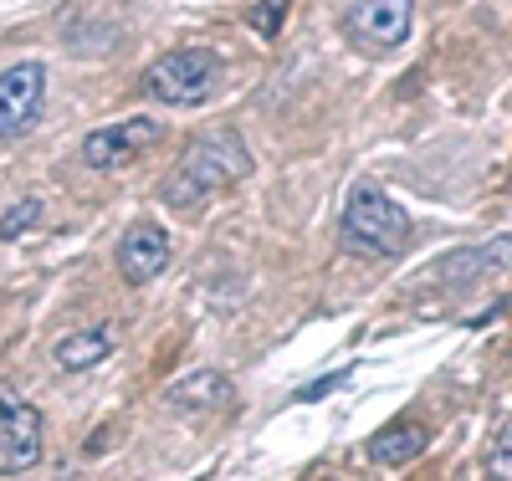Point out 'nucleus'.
<instances>
[{"label":"nucleus","mask_w":512,"mask_h":481,"mask_svg":"<svg viewBox=\"0 0 512 481\" xmlns=\"http://www.w3.org/2000/svg\"><path fill=\"white\" fill-rule=\"evenodd\" d=\"M313 481H338V476H333V471H318V476H313Z\"/></svg>","instance_id":"17"},{"label":"nucleus","mask_w":512,"mask_h":481,"mask_svg":"<svg viewBox=\"0 0 512 481\" xmlns=\"http://www.w3.org/2000/svg\"><path fill=\"white\" fill-rule=\"evenodd\" d=\"M236 400V384L221 374V369H195L185 379H175L164 389V410L169 415H210Z\"/></svg>","instance_id":"10"},{"label":"nucleus","mask_w":512,"mask_h":481,"mask_svg":"<svg viewBox=\"0 0 512 481\" xmlns=\"http://www.w3.org/2000/svg\"><path fill=\"white\" fill-rule=\"evenodd\" d=\"M287 11H292V0H262V6H251L246 11V26L256 31V36H282V21H287Z\"/></svg>","instance_id":"14"},{"label":"nucleus","mask_w":512,"mask_h":481,"mask_svg":"<svg viewBox=\"0 0 512 481\" xmlns=\"http://www.w3.org/2000/svg\"><path fill=\"white\" fill-rule=\"evenodd\" d=\"M41 461V410L21 389L0 384V471L21 476Z\"/></svg>","instance_id":"5"},{"label":"nucleus","mask_w":512,"mask_h":481,"mask_svg":"<svg viewBox=\"0 0 512 481\" xmlns=\"http://www.w3.org/2000/svg\"><path fill=\"white\" fill-rule=\"evenodd\" d=\"M113 348H118L113 328H77V333L57 338L52 359H57V369H67V374H88V369H98V364L113 354Z\"/></svg>","instance_id":"11"},{"label":"nucleus","mask_w":512,"mask_h":481,"mask_svg":"<svg viewBox=\"0 0 512 481\" xmlns=\"http://www.w3.org/2000/svg\"><path fill=\"white\" fill-rule=\"evenodd\" d=\"M507 267H512V231H497V236H487V241H477V246L451 251L441 267H436V277H441L446 287H472V282L502 277Z\"/></svg>","instance_id":"9"},{"label":"nucleus","mask_w":512,"mask_h":481,"mask_svg":"<svg viewBox=\"0 0 512 481\" xmlns=\"http://www.w3.org/2000/svg\"><path fill=\"white\" fill-rule=\"evenodd\" d=\"M410 21H415V0H354L344 16V31L364 52H395L405 47Z\"/></svg>","instance_id":"6"},{"label":"nucleus","mask_w":512,"mask_h":481,"mask_svg":"<svg viewBox=\"0 0 512 481\" xmlns=\"http://www.w3.org/2000/svg\"><path fill=\"white\" fill-rule=\"evenodd\" d=\"M487 471H492L497 481H512V425L497 435V446L487 451Z\"/></svg>","instance_id":"15"},{"label":"nucleus","mask_w":512,"mask_h":481,"mask_svg":"<svg viewBox=\"0 0 512 481\" xmlns=\"http://www.w3.org/2000/svg\"><path fill=\"white\" fill-rule=\"evenodd\" d=\"M251 169H256V159H251L246 139L236 134L231 123L226 128H205L200 139H190L185 159L159 180V200L169 210H200L210 195H221L226 185H241Z\"/></svg>","instance_id":"1"},{"label":"nucleus","mask_w":512,"mask_h":481,"mask_svg":"<svg viewBox=\"0 0 512 481\" xmlns=\"http://www.w3.org/2000/svg\"><path fill=\"white\" fill-rule=\"evenodd\" d=\"M113 267H118V277H123V282H134V287L154 282V277L169 267V236H164L154 221H134V226H128V231L118 236Z\"/></svg>","instance_id":"8"},{"label":"nucleus","mask_w":512,"mask_h":481,"mask_svg":"<svg viewBox=\"0 0 512 481\" xmlns=\"http://www.w3.org/2000/svg\"><path fill=\"white\" fill-rule=\"evenodd\" d=\"M221 72H226V62L210 52V47H175V52H164V57L144 72L139 87H144L149 103L195 108V103H205V98L221 87Z\"/></svg>","instance_id":"3"},{"label":"nucleus","mask_w":512,"mask_h":481,"mask_svg":"<svg viewBox=\"0 0 512 481\" xmlns=\"http://www.w3.org/2000/svg\"><path fill=\"white\" fill-rule=\"evenodd\" d=\"M159 134H164L159 118H144V113L123 118V123H103V128H93V134L82 139V164L88 169H128Z\"/></svg>","instance_id":"7"},{"label":"nucleus","mask_w":512,"mask_h":481,"mask_svg":"<svg viewBox=\"0 0 512 481\" xmlns=\"http://www.w3.org/2000/svg\"><path fill=\"white\" fill-rule=\"evenodd\" d=\"M425 446H431V425L395 420V425H384L374 441H369V456H374L379 466H405V461H415Z\"/></svg>","instance_id":"12"},{"label":"nucleus","mask_w":512,"mask_h":481,"mask_svg":"<svg viewBox=\"0 0 512 481\" xmlns=\"http://www.w3.org/2000/svg\"><path fill=\"white\" fill-rule=\"evenodd\" d=\"M41 215H47V205H41L36 195H26L21 205H11L6 215H0V241H16V236H26Z\"/></svg>","instance_id":"13"},{"label":"nucleus","mask_w":512,"mask_h":481,"mask_svg":"<svg viewBox=\"0 0 512 481\" xmlns=\"http://www.w3.org/2000/svg\"><path fill=\"white\" fill-rule=\"evenodd\" d=\"M338 384H349V369H338V374H323V379H313V384L303 389V400H323V395H333Z\"/></svg>","instance_id":"16"},{"label":"nucleus","mask_w":512,"mask_h":481,"mask_svg":"<svg viewBox=\"0 0 512 481\" xmlns=\"http://www.w3.org/2000/svg\"><path fill=\"white\" fill-rule=\"evenodd\" d=\"M41 108H47V67L41 62H16L0 72V144L26 139Z\"/></svg>","instance_id":"4"},{"label":"nucleus","mask_w":512,"mask_h":481,"mask_svg":"<svg viewBox=\"0 0 512 481\" xmlns=\"http://www.w3.org/2000/svg\"><path fill=\"white\" fill-rule=\"evenodd\" d=\"M415 226L400 200H390L379 185H354L349 200H344V221H338V241L354 256H369V261H390L410 246Z\"/></svg>","instance_id":"2"}]
</instances>
